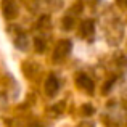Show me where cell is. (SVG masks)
<instances>
[{
    "label": "cell",
    "instance_id": "6da1fadb",
    "mask_svg": "<svg viewBox=\"0 0 127 127\" xmlns=\"http://www.w3.org/2000/svg\"><path fill=\"white\" fill-rule=\"evenodd\" d=\"M2 11L5 18H15L18 15V6H16L15 0H2Z\"/></svg>",
    "mask_w": 127,
    "mask_h": 127
},
{
    "label": "cell",
    "instance_id": "7a4b0ae2",
    "mask_svg": "<svg viewBox=\"0 0 127 127\" xmlns=\"http://www.w3.org/2000/svg\"><path fill=\"white\" fill-rule=\"evenodd\" d=\"M71 42L69 40H61L58 43V47H56L55 50V60H60V58H64L66 55H69V52H71Z\"/></svg>",
    "mask_w": 127,
    "mask_h": 127
},
{
    "label": "cell",
    "instance_id": "3957f363",
    "mask_svg": "<svg viewBox=\"0 0 127 127\" xmlns=\"http://www.w3.org/2000/svg\"><path fill=\"white\" fill-rule=\"evenodd\" d=\"M77 85L81 87L82 90H85V92H89V93H93V82H92V79L90 77H87L85 74H81L77 77Z\"/></svg>",
    "mask_w": 127,
    "mask_h": 127
},
{
    "label": "cell",
    "instance_id": "277c9868",
    "mask_svg": "<svg viewBox=\"0 0 127 127\" xmlns=\"http://www.w3.org/2000/svg\"><path fill=\"white\" fill-rule=\"evenodd\" d=\"M47 93H48L50 96H53V95H56V92H58V89H60V82H58V79L55 77V76H48V79H47Z\"/></svg>",
    "mask_w": 127,
    "mask_h": 127
},
{
    "label": "cell",
    "instance_id": "5b68a950",
    "mask_svg": "<svg viewBox=\"0 0 127 127\" xmlns=\"http://www.w3.org/2000/svg\"><path fill=\"white\" fill-rule=\"evenodd\" d=\"M81 32H82V35H84V37H89V39L93 37V34H95V24H93L92 19H87V21L82 23Z\"/></svg>",
    "mask_w": 127,
    "mask_h": 127
},
{
    "label": "cell",
    "instance_id": "8992f818",
    "mask_svg": "<svg viewBox=\"0 0 127 127\" xmlns=\"http://www.w3.org/2000/svg\"><path fill=\"white\" fill-rule=\"evenodd\" d=\"M35 47H37L39 52H43V48H45V43H43L40 39H35Z\"/></svg>",
    "mask_w": 127,
    "mask_h": 127
},
{
    "label": "cell",
    "instance_id": "52a82bcc",
    "mask_svg": "<svg viewBox=\"0 0 127 127\" xmlns=\"http://www.w3.org/2000/svg\"><path fill=\"white\" fill-rule=\"evenodd\" d=\"M118 3L121 6H127V0H118Z\"/></svg>",
    "mask_w": 127,
    "mask_h": 127
}]
</instances>
